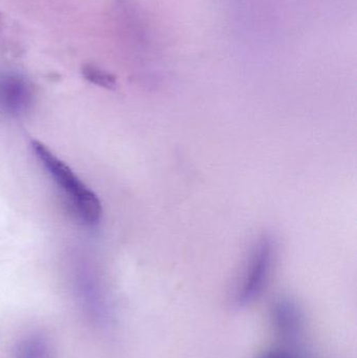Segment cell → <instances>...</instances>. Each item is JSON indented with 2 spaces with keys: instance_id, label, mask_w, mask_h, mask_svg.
I'll use <instances>...</instances> for the list:
<instances>
[{
  "instance_id": "cell-6",
  "label": "cell",
  "mask_w": 357,
  "mask_h": 358,
  "mask_svg": "<svg viewBox=\"0 0 357 358\" xmlns=\"http://www.w3.org/2000/svg\"><path fill=\"white\" fill-rule=\"evenodd\" d=\"M257 358H301L300 355L296 353V351L291 350L289 347H283V348H275L272 350L266 351L262 353Z\"/></svg>"
},
{
  "instance_id": "cell-1",
  "label": "cell",
  "mask_w": 357,
  "mask_h": 358,
  "mask_svg": "<svg viewBox=\"0 0 357 358\" xmlns=\"http://www.w3.org/2000/svg\"><path fill=\"white\" fill-rule=\"evenodd\" d=\"M31 147L41 165L44 166L48 173L62 189L80 218L90 225L99 222L102 215V206L96 194L90 191L71 171V168L67 167L43 144L33 141Z\"/></svg>"
},
{
  "instance_id": "cell-3",
  "label": "cell",
  "mask_w": 357,
  "mask_h": 358,
  "mask_svg": "<svg viewBox=\"0 0 357 358\" xmlns=\"http://www.w3.org/2000/svg\"><path fill=\"white\" fill-rule=\"evenodd\" d=\"M272 326L278 336L289 342H297L303 336V317L295 303L280 301L272 310Z\"/></svg>"
},
{
  "instance_id": "cell-4",
  "label": "cell",
  "mask_w": 357,
  "mask_h": 358,
  "mask_svg": "<svg viewBox=\"0 0 357 358\" xmlns=\"http://www.w3.org/2000/svg\"><path fill=\"white\" fill-rule=\"evenodd\" d=\"M31 88L23 78L4 76L0 79V105L10 113H20L31 101Z\"/></svg>"
},
{
  "instance_id": "cell-5",
  "label": "cell",
  "mask_w": 357,
  "mask_h": 358,
  "mask_svg": "<svg viewBox=\"0 0 357 358\" xmlns=\"http://www.w3.org/2000/svg\"><path fill=\"white\" fill-rule=\"evenodd\" d=\"M83 73L88 81L96 85L106 88H113L115 86V79L113 76L94 65H87L84 67Z\"/></svg>"
},
{
  "instance_id": "cell-2",
  "label": "cell",
  "mask_w": 357,
  "mask_h": 358,
  "mask_svg": "<svg viewBox=\"0 0 357 358\" xmlns=\"http://www.w3.org/2000/svg\"><path fill=\"white\" fill-rule=\"evenodd\" d=\"M274 245L270 237L261 238L256 246L251 266L235 294V303L238 306L245 307L255 302L268 284L272 264Z\"/></svg>"
}]
</instances>
